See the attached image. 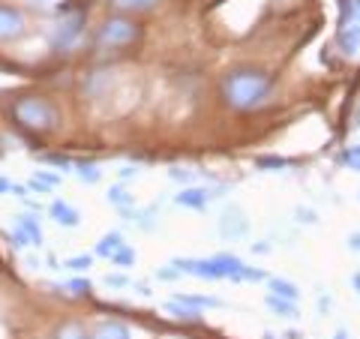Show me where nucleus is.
I'll return each mask as SVG.
<instances>
[{"label":"nucleus","mask_w":360,"mask_h":339,"mask_svg":"<svg viewBox=\"0 0 360 339\" xmlns=\"http://www.w3.org/2000/svg\"><path fill=\"white\" fill-rule=\"evenodd\" d=\"M70 288H72V295L82 298V295H87V291H90V282H87V279H72Z\"/></svg>","instance_id":"b1692460"},{"label":"nucleus","mask_w":360,"mask_h":339,"mask_svg":"<svg viewBox=\"0 0 360 339\" xmlns=\"http://www.w3.org/2000/svg\"><path fill=\"white\" fill-rule=\"evenodd\" d=\"M49 162L60 165V168H70V160H66V156H49Z\"/></svg>","instance_id":"c756f323"},{"label":"nucleus","mask_w":360,"mask_h":339,"mask_svg":"<svg viewBox=\"0 0 360 339\" xmlns=\"http://www.w3.org/2000/svg\"><path fill=\"white\" fill-rule=\"evenodd\" d=\"M51 217L58 225H63V229H75L78 222H82V213H78L70 201H54L51 205Z\"/></svg>","instance_id":"0eeeda50"},{"label":"nucleus","mask_w":360,"mask_h":339,"mask_svg":"<svg viewBox=\"0 0 360 339\" xmlns=\"http://www.w3.org/2000/svg\"><path fill=\"white\" fill-rule=\"evenodd\" d=\"M13 243H15V246H18V250H25V246H30V241H27V237H25V234H21V231H18V229H15V231H13Z\"/></svg>","instance_id":"bb28decb"},{"label":"nucleus","mask_w":360,"mask_h":339,"mask_svg":"<svg viewBox=\"0 0 360 339\" xmlns=\"http://www.w3.org/2000/svg\"><path fill=\"white\" fill-rule=\"evenodd\" d=\"M33 180H39L42 186H58L60 184V174H49V172H37V177Z\"/></svg>","instance_id":"4be33fe9"},{"label":"nucleus","mask_w":360,"mask_h":339,"mask_svg":"<svg viewBox=\"0 0 360 339\" xmlns=\"http://www.w3.org/2000/svg\"><path fill=\"white\" fill-rule=\"evenodd\" d=\"M348 246H352V250H360V231H354L352 237H348Z\"/></svg>","instance_id":"7c9ffc66"},{"label":"nucleus","mask_w":360,"mask_h":339,"mask_svg":"<svg viewBox=\"0 0 360 339\" xmlns=\"http://www.w3.org/2000/svg\"><path fill=\"white\" fill-rule=\"evenodd\" d=\"M168 174H172V180H189V177H193L189 172H184V168H172Z\"/></svg>","instance_id":"cd10ccee"},{"label":"nucleus","mask_w":360,"mask_h":339,"mask_svg":"<svg viewBox=\"0 0 360 339\" xmlns=\"http://www.w3.org/2000/svg\"><path fill=\"white\" fill-rule=\"evenodd\" d=\"M66 267H70V270H87L90 267V255H75V258L66 262Z\"/></svg>","instance_id":"412c9836"},{"label":"nucleus","mask_w":360,"mask_h":339,"mask_svg":"<svg viewBox=\"0 0 360 339\" xmlns=\"http://www.w3.org/2000/svg\"><path fill=\"white\" fill-rule=\"evenodd\" d=\"M21 33H25V15H21L18 9L0 6V42L18 39Z\"/></svg>","instance_id":"20e7f679"},{"label":"nucleus","mask_w":360,"mask_h":339,"mask_svg":"<svg viewBox=\"0 0 360 339\" xmlns=\"http://www.w3.org/2000/svg\"><path fill=\"white\" fill-rule=\"evenodd\" d=\"M120 246H123V237L117 234V231H108V234H103V237H99V243H96V252L99 255H115L117 250H120Z\"/></svg>","instance_id":"f8f14e48"},{"label":"nucleus","mask_w":360,"mask_h":339,"mask_svg":"<svg viewBox=\"0 0 360 339\" xmlns=\"http://www.w3.org/2000/svg\"><path fill=\"white\" fill-rule=\"evenodd\" d=\"M135 174H139L135 168H123V172H120V177H123V180H127V177H135Z\"/></svg>","instance_id":"2f4dec72"},{"label":"nucleus","mask_w":360,"mask_h":339,"mask_svg":"<svg viewBox=\"0 0 360 339\" xmlns=\"http://www.w3.org/2000/svg\"><path fill=\"white\" fill-rule=\"evenodd\" d=\"M333 339H352V336H348L345 331H336V336H333Z\"/></svg>","instance_id":"72a5a7b5"},{"label":"nucleus","mask_w":360,"mask_h":339,"mask_svg":"<svg viewBox=\"0 0 360 339\" xmlns=\"http://www.w3.org/2000/svg\"><path fill=\"white\" fill-rule=\"evenodd\" d=\"M345 162L360 172V144H357V148H348V151H345Z\"/></svg>","instance_id":"5701e85b"},{"label":"nucleus","mask_w":360,"mask_h":339,"mask_svg":"<svg viewBox=\"0 0 360 339\" xmlns=\"http://www.w3.org/2000/svg\"><path fill=\"white\" fill-rule=\"evenodd\" d=\"M162 0H115V6L123 9V13H144V9H153Z\"/></svg>","instance_id":"ddd939ff"},{"label":"nucleus","mask_w":360,"mask_h":339,"mask_svg":"<svg viewBox=\"0 0 360 339\" xmlns=\"http://www.w3.org/2000/svg\"><path fill=\"white\" fill-rule=\"evenodd\" d=\"M258 165L262 168H283L285 160H279V156H264V160H258Z\"/></svg>","instance_id":"393cba45"},{"label":"nucleus","mask_w":360,"mask_h":339,"mask_svg":"<svg viewBox=\"0 0 360 339\" xmlns=\"http://www.w3.org/2000/svg\"><path fill=\"white\" fill-rule=\"evenodd\" d=\"M340 42H342V49H345L348 54H354V51H357V45H360V27L352 25V30H342Z\"/></svg>","instance_id":"2eb2a0df"},{"label":"nucleus","mask_w":360,"mask_h":339,"mask_svg":"<svg viewBox=\"0 0 360 339\" xmlns=\"http://www.w3.org/2000/svg\"><path fill=\"white\" fill-rule=\"evenodd\" d=\"M58 339H90V336H87V331H84L82 324L70 321V324H63L60 331H58Z\"/></svg>","instance_id":"f3484780"},{"label":"nucleus","mask_w":360,"mask_h":339,"mask_svg":"<svg viewBox=\"0 0 360 339\" xmlns=\"http://www.w3.org/2000/svg\"><path fill=\"white\" fill-rule=\"evenodd\" d=\"M108 201H111V205H117V207H129L132 196H127V189H123V186H111L108 189Z\"/></svg>","instance_id":"6ab92c4d"},{"label":"nucleus","mask_w":360,"mask_h":339,"mask_svg":"<svg viewBox=\"0 0 360 339\" xmlns=\"http://www.w3.org/2000/svg\"><path fill=\"white\" fill-rule=\"evenodd\" d=\"M270 295H276V298H283V300H291L295 303L300 298V288L295 286V282H288V279H270Z\"/></svg>","instance_id":"9b49d317"},{"label":"nucleus","mask_w":360,"mask_h":339,"mask_svg":"<svg viewBox=\"0 0 360 339\" xmlns=\"http://www.w3.org/2000/svg\"><path fill=\"white\" fill-rule=\"evenodd\" d=\"M174 201H177L180 207H189V210H205V207H207V201H210V192L193 186V189H184V192H180Z\"/></svg>","instance_id":"6e6552de"},{"label":"nucleus","mask_w":360,"mask_h":339,"mask_svg":"<svg viewBox=\"0 0 360 339\" xmlns=\"http://www.w3.org/2000/svg\"><path fill=\"white\" fill-rule=\"evenodd\" d=\"M15 229L27 237L30 246H42V229H39L37 217H30V213H25V217H18V219H15Z\"/></svg>","instance_id":"1a4fd4ad"},{"label":"nucleus","mask_w":360,"mask_h":339,"mask_svg":"<svg viewBox=\"0 0 360 339\" xmlns=\"http://www.w3.org/2000/svg\"><path fill=\"white\" fill-rule=\"evenodd\" d=\"M111 262H115V264H120V267H127V264H135V252L129 250L127 243H123L120 250H117L115 255H111Z\"/></svg>","instance_id":"aec40b11"},{"label":"nucleus","mask_w":360,"mask_h":339,"mask_svg":"<svg viewBox=\"0 0 360 339\" xmlns=\"http://www.w3.org/2000/svg\"><path fill=\"white\" fill-rule=\"evenodd\" d=\"M82 25H84V15L78 13L72 18H63L58 30H54V49H70V45L78 39V33H82Z\"/></svg>","instance_id":"39448f33"},{"label":"nucleus","mask_w":360,"mask_h":339,"mask_svg":"<svg viewBox=\"0 0 360 339\" xmlns=\"http://www.w3.org/2000/svg\"><path fill=\"white\" fill-rule=\"evenodd\" d=\"M30 4H39V6H49V4H54V0H30Z\"/></svg>","instance_id":"f704fd0d"},{"label":"nucleus","mask_w":360,"mask_h":339,"mask_svg":"<svg viewBox=\"0 0 360 339\" xmlns=\"http://www.w3.org/2000/svg\"><path fill=\"white\" fill-rule=\"evenodd\" d=\"M75 172H78V177H82L84 184H96L99 180V165L96 162H78Z\"/></svg>","instance_id":"dca6fc26"},{"label":"nucleus","mask_w":360,"mask_h":339,"mask_svg":"<svg viewBox=\"0 0 360 339\" xmlns=\"http://www.w3.org/2000/svg\"><path fill=\"white\" fill-rule=\"evenodd\" d=\"M213 262V267H217V276L219 279H240V274H243V262L238 255H217V258H210Z\"/></svg>","instance_id":"423d86ee"},{"label":"nucleus","mask_w":360,"mask_h":339,"mask_svg":"<svg viewBox=\"0 0 360 339\" xmlns=\"http://www.w3.org/2000/svg\"><path fill=\"white\" fill-rule=\"evenodd\" d=\"M240 279H252V282H258V279H264V274H262V270H252V267H243Z\"/></svg>","instance_id":"a878e982"},{"label":"nucleus","mask_w":360,"mask_h":339,"mask_svg":"<svg viewBox=\"0 0 360 339\" xmlns=\"http://www.w3.org/2000/svg\"><path fill=\"white\" fill-rule=\"evenodd\" d=\"M270 75L262 72V70H252V66H240V70H234L225 75L222 82V96L225 103L238 111H250L255 105H262L267 94H270Z\"/></svg>","instance_id":"f257e3e1"},{"label":"nucleus","mask_w":360,"mask_h":339,"mask_svg":"<svg viewBox=\"0 0 360 339\" xmlns=\"http://www.w3.org/2000/svg\"><path fill=\"white\" fill-rule=\"evenodd\" d=\"M90 339H132V333H129V327L120 321H103Z\"/></svg>","instance_id":"9d476101"},{"label":"nucleus","mask_w":360,"mask_h":339,"mask_svg":"<svg viewBox=\"0 0 360 339\" xmlns=\"http://www.w3.org/2000/svg\"><path fill=\"white\" fill-rule=\"evenodd\" d=\"M127 282H129L127 276H105V286H115V288L117 286H127Z\"/></svg>","instance_id":"c85d7f7f"},{"label":"nucleus","mask_w":360,"mask_h":339,"mask_svg":"<svg viewBox=\"0 0 360 339\" xmlns=\"http://www.w3.org/2000/svg\"><path fill=\"white\" fill-rule=\"evenodd\" d=\"M354 286H357V291H360V274H357V276H354Z\"/></svg>","instance_id":"c9c22d12"},{"label":"nucleus","mask_w":360,"mask_h":339,"mask_svg":"<svg viewBox=\"0 0 360 339\" xmlns=\"http://www.w3.org/2000/svg\"><path fill=\"white\" fill-rule=\"evenodd\" d=\"M267 307H270V309H276L279 315H288V319L295 315V303H291V300H283V298H276V295H267Z\"/></svg>","instance_id":"a211bd4d"},{"label":"nucleus","mask_w":360,"mask_h":339,"mask_svg":"<svg viewBox=\"0 0 360 339\" xmlns=\"http://www.w3.org/2000/svg\"><path fill=\"white\" fill-rule=\"evenodd\" d=\"M165 309L172 312V315H177V319H184V321H195L198 315H201L198 309H189V307H184V303H177V300H168Z\"/></svg>","instance_id":"4468645a"},{"label":"nucleus","mask_w":360,"mask_h":339,"mask_svg":"<svg viewBox=\"0 0 360 339\" xmlns=\"http://www.w3.org/2000/svg\"><path fill=\"white\" fill-rule=\"evenodd\" d=\"M9 186H13V184H9V180H4V177H0V196H4V192H9Z\"/></svg>","instance_id":"473e14b6"},{"label":"nucleus","mask_w":360,"mask_h":339,"mask_svg":"<svg viewBox=\"0 0 360 339\" xmlns=\"http://www.w3.org/2000/svg\"><path fill=\"white\" fill-rule=\"evenodd\" d=\"M15 120L33 132H49L58 127V108L42 96H25L15 103Z\"/></svg>","instance_id":"f03ea898"},{"label":"nucleus","mask_w":360,"mask_h":339,"mask_svg":"<svg viewBox=\"0 0 360 339\" xmlns=\"http://www.w3.org/2000/svg\"><path fill=\"white\" fill-rule=\"evenodd\" d=\"M141 37V27L135 25L132 18H123V15H115L108 18L103 27L96 33V45L99 49H127L135 39Z\"/></svg>","instance_id":"7ed1b4c3"}]
</instances>
